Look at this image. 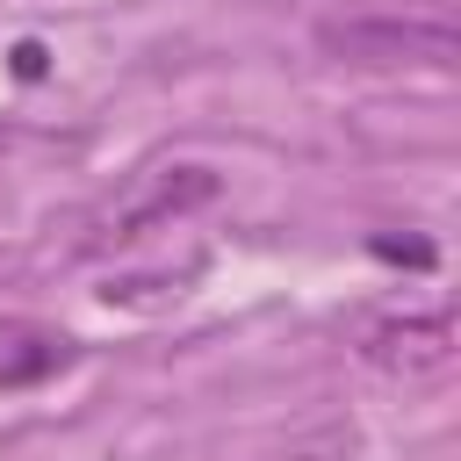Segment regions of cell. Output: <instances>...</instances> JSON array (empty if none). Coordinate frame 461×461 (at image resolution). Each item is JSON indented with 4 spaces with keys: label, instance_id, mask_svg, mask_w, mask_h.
I'll list each match as a JSON object with an SVG mask.
<instances>
[{
    "label": "cell",
    "instance_id": "obj_1",
    "mask_svg": "<svg viewBox=\"0 0 461 461\" xmlns=\"http://www.w3.org/2000/svg\"><path fill=\"white\" fill-rule=\"evenodd\" d=\"M317 43L346 65H454L461 36L439 14H331L317 22Z\"/></svg>",
    "mask_w": 461,
    "mask_h": 461
},
{
    "label": "cell",
    "instance_id": "obj_2",
    "mask_svg": "<svg viewBox=\"0 0 461 461\" xmlns=\"http://www.w3.org/2000/svg\"><path fill=\"white\" fill-rule=\"evenodd\" d=\"M447 353H454V317H447V310H425V317H403V324L367 331V360H375V367L432 375V367H447Z\"/></svg>",
    "mask_w": 461,
    "mask_h": 461
},
{
    "label": "cell",
    "instance_id": "obj_3",
    "mask_svg": "<svg viewBox=\"0 0 461 461\" xmlns=\"http://www.w3.org/2000/svg\"><path fill=\"white\" fill-rule=\"evenodd\" d=\"M209 194H216V173H209V166H166L130 209H115L108 238H144L151 223H166V216H180V209H194V202H209Z\"/></svg>",
    "mask_w": 461,
    "mask_h": 461
}]
</instances>
